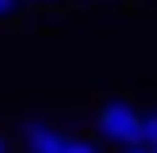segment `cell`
<instances>
[{
    "label": "cell",
    "mask_w": 157,
    "mask_h": 153,
    "mask_svg": "<svg viewBox=\"0 0 157 153\" xmlns=\"http://www.w3.org/2000/svg\"><path fill=\"white\" fill-rule=\"evenodd\" d=\"M25 149L29 153H62L66 137L50 124H25Z\"/></svg>",
    "instance_id": "obj_2"
},
{
    "label": "cell",
    "mask_w": 157,
    "mask_h": 153,
    "mask_svg": "<svg viewBox=\"0 0 157 153\" xmlns=\"http://www.w3.org/2000/svg\"><path fill=\"white\" fill-rule=\"evenodd\" d=\"M17 13V0H0V21H4V17H13Z\"/></svg>",
    "instance_id": "obj_5"
},
{
    "label": "cell",
    "mask_w": 157,
    "mask_h": 153,
    "mask_svg": "<svg viewBox=\"0 0 157 153\" xmlns=\"http://www.w3.org/2000/svg\"><path fill=\"white\" fill-rule=\"evenodd\" d=\"M145 145H157V112L145 116Z\"/></svg>",
    "instance_id": "obj_4"
},
{
    "label": "cell",
    "mask_w": 157,
    "mask_h": 153,
    "mask_svg": "<svg viewBox=\"0 0 157 153\" xmlns=\"http://www.w3.org/2000/svg\"><path fill=\"white\" fill-rule=\"evenodd\" d=\"M62 153H99V149H95L91 141H78V137H66V149H62Z\"/></svg>",
    "instance_id": "obj_3"
},
{
    "label": "cell",
    "mask_w": 157,
    "mask_h": 153,
    "mask_svg": "<svg viewBox=\"0 0 157 153\" xmlns=\"http://www.w3.org/2000/svg\"><path fill=\"white\" fill-rule=\"evenodd\" d=\"M149 149H153V153H157V145H149Z\"/></svg>",
    "instance_id": "obj_8"
},
{
    "label": "cell",
    "mask_w": 157,
    "mask_h": 153,
    "mask_svg": "<svg viewBox=\"0 0 157 153\" xmlns=\"http://www.w3.org/2000/svg\"><path fill=\"white\" fill-rule=\"evenodd\" d=\"M124 153H153V149H149V145H128Z\"/></svg>",
    "instance_id": "obj_6"
},
{
    "label": "cell",
    "mask_w": 157,
    "mask_h": 153,
    "mask_svg": "<svg viewBox=\"0 0 157 153\" xmlns=\"http://www.w3.org/2000/svg\"><path fill=\"white\" fill-rule=\"evenodd\" d=\"M0 153H8V141H4V137H0Z\"/></svg>",
    "instance_id": "obj_7"
},
{
    "label": "cell",
    "mask_w": 157,
    "mask_h": 153,
    "mask_svg": "<svg viewBox=\"0 0 157 153\" xmlns=\"http://www.w3.org/2000/svg\"><path fill=\"white\" fill-rule=\"evenodd\" d=\"M99 132L116 145H145V116L128 99H108L99 108Z\"/></svg>",
    "instance_id": "obj_1"
}]
</instances>
